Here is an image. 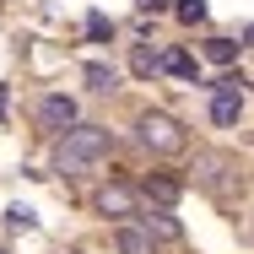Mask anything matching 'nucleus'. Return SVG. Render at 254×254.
Instances as JSON below:
<instances>
[{
	"instance_id": "f257e3e1",
	"label": "nucleus",
	"mask_w": 254,
	"mask_h": 254,
	"mask_svg": "<svg viewBox=\"0 0 254 254\" xmlns=\"http://www.w3.org/2000/svg\"><path fill=\"white\" fill-rule=\"evenodd\" d=\"M108 146H114V135L103 125H70L60 135V146H54V168L65 179H87V173H98V162L108 157Z\"/></svg>"
},
{
	"instance_id": "f03ea898",
	"label": "nucleus",
	"mask_w": 254,
	"mask_h": 254,
	"mask_svg": "<svg viewBox=\"0 0 254 254\" xmlns=\"http://www.w3.org/2000/svg\"><path fill=\"white\" fill-rule=\"evenodd\" d=\"M195 184H200L205 195H216L222 205H238L249 195V173H244V162L233 152H195Z\"/></svg>"
},
{
	"instance_id": "7ed1b4c3",
	"label": "nucleus",
	"mask_w": 254,
	"mask_h": 254,
	"mask_svg": "<svg viewBox=\"0 0 254 254\" xmlns=\"http://www.w3.org/2000/svg\"><path fill=\"white\" fill-rule=\"evenodd\" d=\"M135 135H141V146L157 157H179L190 146V135H184V125L173 119V114H162V108H146L141 119H135Z\"/></svg>"
},
{
	"instance_id": "20e7f679",
	"label": "nucleus",
	"mask_w": 254,
	"mask_h": 254,
	"mask_svg": "<svg viewBox=\"0 0 254 254\" xmlns=\"http://www.w3.org/2000/svg\"><path fill=\"white\" fill-rule=\"evenodd\" d=\"M211 119H216L222 130H233V125L244 119V76H227V81L211 92Z\"/></svg>"
},
{
	"instance_id": "39448f33",
	"label": "nucleus",
	"mask_w": 254,
	"mask_h": 254,
	"mask_svg": "<svg viewBox=\"0 0 254 254\" xmlns=\"http://www.w3.org/2000/svg\"><path fill=\"white\" fill-rule=\"evenodd\" d=\"M98 211L103 216H141V195L130 184H103L98 190Z\"/></svg>"
},
{
	"instance_id": "423d86ee",
	"label": "nucleus",
	"mask_w": 254,
	"mask_h": 254,
	"mask_svg": "<svg viewBox=\"0 0 254 254\" xmlns=\"http://www.w3.org/2000/svg\"><path fill=\"white\" fill-rule=\"evenodd\" d=\"M33 119H38V130H70V125H76V103L54 92V98L38 103V114H33Z\"/></svg>"
},
{
	"instance_id": "0eeeda50",
	"label": "nucleus",
	"mask_w": 254,
	"mask_h": 254,
	"mask_svg": "<svg viewBox=\"0 0 254 254\" xmlns=\"http://www.w3.org/2000/svg\"><path fill=\"white\" fill-rule=\"evenodd\" d=\"M141 195L157 200L162 211H173V205H179V179H168V173H146V179H141Z\"/></svg>"
},
{
	"instance_id": "6e6552de",
	"label": "nucleus",
	"mask_w": 254,
	"mask_h": 254,
	"mask_svg": "<svg viewBox=\"0 0 254 254\" xmlns=\"http://www.w3.org/2000/svg\"><path fill=\"white\" fill-rule=\"evenodd\" d=\"M141 233H146V238H184V227H179V222H173V216H168L162 205L141 216Z\"/></svg>"
},
{
	"instance_id": "1a4fd4ad",
	"label": "nucleus",
	"mask_w": 254,
	"mask_h": 254,
	"mask_svg": "<svg viewBox=\"0 0 254 254\" xmlns=\"http://www.w3.org/2000/svg\"><path fill=\"white\" fill-rule=\"evenodd\" d=\"M162 70H168V76L195 81V76H200V60H195V54H184V49H168V54H162Z\"/></svg>"
},
{
	"instance_id": "9d476101",
	"label": "nucleus",
	"mask_w": 254,
	"mask_h": 254,
	"mask_svg": "<svg viewBox=\"0 0 254 254\" xmlns=\"http://www.w3.org/2000/svg\"><path fill=\"white\" fill-rule=\"evenodd\" d=\"M114 249H119V254H157L152 238H146L141 227H119V233H114Z\"/></svg>"
},
{
	"instance_id": "9b49d317",
	"label": "nucleus",
	"mask_w": 254,
	"mask_h": 254,
	"mask_svg": "<svg viewBox=\"0 0 254 254\" xmlns=\"http://www.w3.org/2000/svg\"><path fill=\"white\" fill-rule=\"evenodd\" d=\"M81 76H87V87H92V92H114V87H119V70H114V65H103V60H92Z\"/></svg>"
},
{
	"instance_id": "f8f14e48",
	"label": "nucleus",
	"mask_w": 254,
	"mask_h": 254,
	"mask_svg": "<svg viewBox=\"0 0 254 254\" xmlns=\"http://www.w3.org/2000/svg\"><path fill=\"white\" fill-rule=\"evenodd\" d=\"M238 49H244V44H233V38H211V44H205V60H211V65H233Z\"/></svg>"
},
{
	"instance_id": "ddd939ff",
	"label": "nucleus",
	"mask_w": 254,
	"mask_h": 254,
	"mask_svg": "<svg viewBox=\"0 0 254 254\" xmlns=\"http://www.w3.org/2000/svg\"><path fill=\"white\" fill-rule=\"evenodd\" d=\"M130 70H135V76H157V70H162V54L135 49V54H130Z\"/></svg>"
},
{
	"instance_id": "4468645a",
	"label": "nucleus",
	"mask_w": 254,
	"mask_h": 254,
	"mask_svg": "<svg viewBox=\"0 0 254 254\" xmlns=\"http://www.w3.org/2000/svg\"><path fill=\"white\" fill-rule=\"evenodd\" d=\"M87 38H92V44H108V38H114V22H108L103 11H92V16H87Z\"/></svg>"
},
{
	"instance_id": "2eb2a0df",
	"label": "nucleus",
	"mask_w": 254,
	"mask_h": 254,
	"mask_svg": "<svg viewBox=\"0 0 254 254\" xmlns=\"http://www.w3.org/2000/svg\"><path fill=\"white\" fill-rule=\"evenodd\" d=\"M173 11H179V22H190V27H195V22H205V0H179Z\"/></svg>"
},
{
	"instance_id": "dca6fc26",
	"label": "nucleus",
	"mask_w": 254,
	"mask_h": 254,
	"mask_svg": "<svg viewBox=\"0 0 254 254\" xmlns=\"http://www.w3.org/2000/svg\"><path fill=\"white\" fill-rule=\"evenodd\" d=\"M5 216H11V227H33V222H38V216H33V211H27V205H11V211H5Z\"/></svg>"
},
{
	"instance_id": "f3484780",
	"label": "nucleus",
	"mask_w": 254,
	"mask_h": 254,
	"mask_svg": "<svg viewBox=\"0 0 254 254\" xmlns=\"http://www.w3.org/2000/svg\"><path fill=\"white\" fill-rule=\"evenodd\" d=\"M135 5H141V11H162L168 0H135Z\"/></svg>"
}]
</instances>
